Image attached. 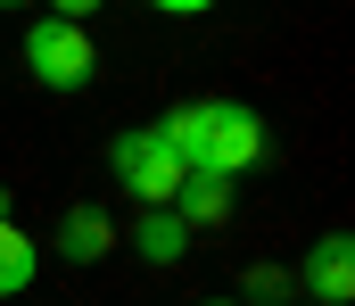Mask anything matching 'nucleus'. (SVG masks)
<instances>
[{
	"label": "nucleus",
	"instance_id": "f257e3e1",
	"mask_svg": "<svg viewBox=\"0 0 355 306\" xmlns=\"http://www.w3.org/2000/svg\"><path fill=\"white\" fill-rule=\"evenodd\" d=\"M157 141L174 149L190 174H223V182H240V174L265 158V124H257V108H240V100H190V108H174V116L157 124Z\"/></svg>",
	"mask_w": 355,
	"mask_h": 306
},
{
	"label": "nucleus",
	"instance_id": "f03ea898",
	"mask_svg": "<svg viewBox=\"0 0 355 306\" xmlns=\"http://www.w3.org/2000/svg\"><path fill=\"white\" fill-rule=\"evenodd\" d=\"M25 67H33L42 92H83L91 67H99V50H91V33L75 17H33L25 25Z\"/></svg>",
	"mask_w": 355,
	"mask_h": 306
},
{
	"label": "nucleus",
	"instance_id": "7ed1b4c3",
	"mask_svg": "<svg viewBox=\"0 0 355 306\" xmlns=\"http://www.w3.org/2000/svg\"><path fill=\"white\" fill-rule=\"evenodd\" d=\"M107 174L124 182V199H141V207H174V191H182V166L174 149L157 141V124H141V133H116V149H107Z\"/></svg>",
	"mask_w": 355,
	"mask_h": 306
},
{
	"label": "nucleus",
	"instance_id": "20e7f679",
	"mask_svg": "<svg viewBox=\"0 0 355 306\" xmlns=\"http://www.w3.org/2000/svg\"><path fill=\"white\" fill-rule=\"evenodd\" d=\"M355 290V240L347 232H322L314 257H306V306H339Z\"/></svg>",
	"mask_w": 355,
	"mask_h": 306
},
{
	"label": "nucleus",
	"instance_id": "39448f33",
	"mask_svg": "<svg viewBox=\"0 0 355 306\" xmlns=\"http://www.w3.org/2000/svg\"><path fill=\"white\" fill-rule=\"evenodd\" d=\"M107 248H116V223H107V207H67L58 215V257L67 265H107Z\"/></svg>",
	"mask_w": 355,
	"mask_h": 306
},
{
	"label": "nucleus",
	"instance_id": "423d86ee",
	"mask_svg": "<svg viewBox=\"0 0 355 306\" xmlns=\"http://www.w3.org/2000/svg\"><path fill=\"white\" fill-rule=\"evenodd\" d=\"M166 215H174L182 232L223 223V215H232V182H223V174H182V191H174V207H166Z\"/></svg>",
	"mask_w": 355,
	"mask_h": 306
},
{
	"label": "nucleus",
	"instance_id": "0eeeda50",
	"mask_svg": "<svg viewBox=\"0 0 355 306\" xmlns=\"http://www.w3.org/2000/svg\"><path fill=\"white\" fill-rule=\"evenodd\" d=\"M132 248H141L149 265H174L182 248H190V232H182V223H174V215H166V207H149V215L132 223Z\"/></svg>",
	"mask_w": 355,
	"mask_h": 306
},
{
	"label": "nucleus",
	"instance_id": "6e6552de",
	"mask_svg": "<svg viewBox=\"0 0 355 306\" xmlns=\"http://www.w3.org/2000/svg\"><path fill=\"white\" fill-rule=\"evenodd\" d=\"M33 265H42V248H33V232H17V223H0V298H17V290L33 282Z\"/></svg>",
	"mask_w": 355,
	"mask_h": 306
},
{
	"label": "nucleus",
	"instance_id": "1a4fd4ad",
	"mask_svg": "<svg viewBox=\"0 0 355 306\" xmlns=\"http://www.w3.org/2000/svg\"><path fill=\"white\" fill-rule=\"evenodd\" d=\"M289 298H297V273H289V265H248L240 306H289Z\"/></svg>",
	"mask_w": 355,
	"mask_h": 306
},
{
	"label": "nucleus",
	"instance_id": "9d476101",
	"mask_svg": "<svg viewBox=\"0 0 355 306\" xmlns=\"http://www.w3.org/2000/svg\"><path fill=\"white\" fill-rule=\"evenodd\" d=\"M198 306H240V298H198Z\"/></svg>",
	"mask_w": 355,
	"mask_h": 306
},
{
	"label": "nucleus",
	"instance_id": "9b49d317",
	"mask_svg": "<svg viewBox=\"0 0 355 306\" xmlns=\"http://www.w3.org/2000/svg\"><path fill=\"white\" fill-rule=\"evenodd\" d=\"M0 223H8V191H0Z\"/></svg>",
	"mask_w": 355,
	"mask_h": 306
},
{
	"label": "nucleus",
	"instance_id": "f8f14e48",
	"mask_svg": "<svg viewBox=\"0 0 355 306\" xmlns=\"http://www.w3.org/2000/svg\"><path fill=\"white\" fill-rule=\"evenodd\" d=\"M289 306H306V298H289Z\"/></svg>",
	"mask_w": 355,
	"mask_h": 306
}]
</instances>
